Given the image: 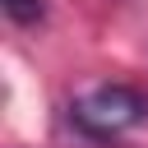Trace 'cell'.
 Segmentation results:
<instances>
[{"label":"cell","mask_w":148,"mask_h":148,"mask_svg":"<svg viewBox=\"0 0 148 148\" xmlns=\"http://www.w3.org/2000/svg\"><path fill=\"white\" fill-rule=\"evenodd\" d=\"M148 116V102L125 88V83H102L92 92H83L74 106H69V120L79 134L88 139H120L125 130H134L139 120Z\"/></svg>","instance_id":"obj_1"},{"label":"cell","mask_w":148,"mask_h":148,"mask_svg":"<svg viewBox=\"0 0 148 148\" xmlns=\"http://www.w3.org/2000/svg\"><path fill=\"white\" fill-rule=\"evenodd\" d=\"M0 5H5L9 23H37V18L46 14V5H42V0H0Z\"/></svg>","instance_id":"obj_2"}]
</instances>
